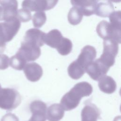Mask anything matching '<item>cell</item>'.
Instances as JSON below:
<instances>
[{"label":"cell","mask_w":121,"mask_h":121,"mask_svg":"<svg viewBox=\"0 0 121 121\" xmlns=\"http://www.w3.org/2000/svg\"><path fill=\"white\" fill-rule=\"evenodd\" d=\"M46 3V10H50L53 8L58 3V0H45Z\"/></svg>","instance_id":"obj_30"},{"label":"cell","mask_w":121,"mask_h":121,"mask_svg":"<svg viewBox=\"0 0 121 121\" xmlns=\"http://www.w3.org/2000/svg\"><path fill=\"white\" fill-rule=\"evenodd\" d=\"M21 6L30 11H43L47 9L45 0H24Z\"/></svg>","instance_id":"obj_19"},{"label":"cell","mask_w":121,"mask_h":121,"mask_svg":"<svg viewBox=\"0 0 121 121\" xmlns=\"http://www.w3.org/2000/svg\"><path fill=\"white\" fill-rule=\"evenodd\" d=\"M98 35L104 40L112 39L121 43V27L114 26L107 21H101L96 27Z\"/></svg>","instance_id":"obj_3"},{"label":"cell","mask_w":121,"mask_h":121,"mask_svg":"<svg viewBox=\"0 0 121 121\" xmlns=\"http://www.w3.org/2000/svg\"><path fill=\"white\" fill-rule=\"evenodd\" d=\"M0 121H19V119L15 114L8 113L2 117Z\"/></svg>","instance_id":"obj_29"},{"label":"cell","mask_w":121,"mask_h":121,"mask_svg":"<svg viewBox=\"0 0 121 121\" xmlns=\"http://www.w3.org/2000/svg\"><path fill=\"white\" fill-rule=\"evenodd\" d=\"M100 115V111L96 106L87 102L81 111V121H97Z\"/></svg>","instance_id":"obj_13"},{"label":"cell","mask_w":121,"mask_h":121,"mask_svg":"<svg viewBox=\"0 0 121 121\" xmlns=\"http://www.w3.org/2000/svg\"><path fill=\"white\" fill-rule=\"evenodd\" d=\"M23 69L26 78L31 82L38 81L42 77L43 73V69L41 66L35 62L26 64Z\"/></svg>","instance_id":"obj_10"},{"label":"cell","mask_w":121,"mask_h":121,"mask_svg":"<svg viewBox=\"0 0 121 121\" xmlns=\"http://www.w3.org/2000/svg\"><path fill=\"white\" fill-rule=\"evenodd\" d=\"M64 37L58 29H52L45 34L44 43L52 48L57 49L61 43Z\"/></svg>","instance_id":"obj_16"},{"label":"cell","mask_w":121,"mask_h":121,"mask_svg":"<svg viewBox=\"0 0 121 121\" xmlns=\"http://www.w3.org/2000/svg\"><path fill=\"white\" fill-rule=\"evenodd\" d=\"M21 102V97L18 91L14 88L0 89V108L12 111L16 108Z\"/></svg>","instance_id":"obj_2"},{"label":"cell","mask_w":121,"mask_h":121,"mask_svg":"<svg viewBox=\"0 0 121 121\" xmlns=\"http://www.w3.org/2000/svg\"><path fill=\"white\" fill-rule=\"evenodd\" d=\"M110 0L115 3H119L121 1V0Z\"/></svg>","instance_id":"obj_32"},{"label":"cell","mask_w":121,"mask_h":121,"mask_svg":"<svg viewBox=\"0 0 121 121\" xmlns=\"http://www.w3.org/2000/svg\"><path fill=\"white\" fill-rule=\"evenodd\" d=\"M6 43V37L3 28V23H0V53L4 51Z\"/></svg>","instance_id":"obj_27"},{"label":"cell","mask_w":121,"mask_h":121,"mask_svg":"<svg viewBox=\"0 0 121 121\" xmlns=\"http://www.w3.org/2000/svg\"><path fill=\"white\" fill-rule=\"evenodd\" d=\"M3 26L7 42H9L11 41L18 33L21 26V22L16 17L5 21L3 22Z\"/></svg>","instance_id":"obj_9"},{"label":"cell","mask_w":121,"mask_h":121,"mask_svg":"<svg viewBox=\"0 0 121 121\" xmlns=\"http://www.w3.org/2000/svg\"><path fill=\"white\" fill-rule=\"evenodd\" d=\"M30 110L32 113L28 121H46L47 106L40 100H35L31 102Z\"/></svg>","instance_id":"obj_7"},{"label":"cell","mask_w":121,"mask_h":121,"mask_svg":"<svg viewBox=\"0 0 121 121\" xmlns=\"http://www.w3.org/2000/svg\"><path fill=\"white\" fill-rule=\"evenodd\" d=\"M4 20V10L1 6H0V21Z\"/></svg>","instance_id":"obj_31"},{"label":"cell","mask_w":121,"mask_h":121,"mask_svg":"<svg viewBox=\"0 0 121 121\" xmlns=\"http://www.w3.org/2000/svg\"><path fill=\"white\" fill-rule=\"evenodd\" d=\"M0 5L4 10V20L17 17L18 8L17 0H0Z\"/></svg>","instance_id":"obj_14"},{"label":"cell","mask_w":121,"mask_h":121,"mask_svg":"<svg viewBox=\"0 0 121 121\" xmlns=\"http://www.w3.org/2000/svg\"><path fill=\"white\" fill-rule=\"evenodd\" d=\"M9 58L7 55L0 53V69H7L9 66Z\"/></svg>","instance_id":"obj_28"},{"label":"cell","mask_w":121,"mask_h":121,"mask_svg":"<svg viewBox=\"0 0 121 121\" xmlns=\"http://www.w3.org/2000/svg\"><path fill=\"white\" fill-rule=\"evenodd\" d=\"M64 110L59 104L51 105L46 110V118L48 121H59L64 116Z\"/></svg>","instance_id":"obj_18"},{"label":"cell","mask_w":121,"mask_h":121,"mask_svg":"<svg viewBox=\"0 0 121 121\" xmlns=\"http://www.w3.org/2000/svg\"><path fill=\"white\" fill-rule=\"evenodd\" d=\"M96 56V50L92 46L86 45L81 51L77 62L85 69L91 62H92Z\"/></svg>","instance_id":"obj_8"},{"label":"cell","mask_w":121,"mask_h":121,"mask_svg":"<svg viewBox=\"0 0 121 121\" xmlns=\"http://www.w3.org/2000/svg\"><path fill=\"white\" fill-rule=\"evenodd\" d=\"M72 43L71 41L67 38L64 37L61 43L56 49L58 52L61 55H67L71 51Z\"/></svg>","instance_id":"obj_23"},{"label":"cell","mask_w":121,"mask_h":121,"mask_svg":"<svg viewBox=\"0 0 121 121\" xmlns=\"http://www.w3.org/2000/svg\"><path fill=\"white\" fill-rule=\"evenodd\" d=\"M92 92V86L89 83H78L63 96L60 104L64 110L70 111L78 106L82 97L90 95Z\"/></svg>","instance_id":"obj_1"},{"label":"cell","mask_w":121,"mask_h":121,"mask_svg":"<svg viewBox=\"0 0 121 121\" xmlns=\"http://www.w3.org/2000/svg\"><path fill=\"white\" fill-rule=\"evenodd\" d=\"M109 69L97 59L89 64L86 68L85 71L92 79L98 81L102 77L106 74Z\"/></svg>","instance_id":"obj_6"},{"label":"cell","mask_w":121,"mask_h":121,"mask_svg":"<svg viewBox=\"0 0 121 121\" xmlns=\"http://www.w3.org/2000/svg\"><path fill=\"white\" fill-rule=\"evenodd\" d=\"M85 69L80 66L76 60L71 62L68 68L69 76L73 79H78L85 74Z\"/></svg>","instance_id":"obj_20"},{"label":"cell","mask_w":121,"mask_h":121,"mask_svg":"<svg viewBox=\"0 0 121 121\" xmlns=\"http://www.w3.org/2000/svg\"><path fill=\"white\" fill-rule=\"evenodd\" d=\"M17 53L21 56L27 62H28L35 61L37 59L40 57L41 52L40 47L23 41Z\"/></svg>","instance_id":"obj_5"},{"label":"cell","mask_w":121,"mask_h":121,"mask_svg":"<svg viewBox=\"0 0 121 121\" xmlns=\"http://www.w3.org/2000/svg\"><path fill=\"white\" fill-rule=\"evenodd\" d=\"M27 61L19 54H16L9 59V65L13 69L21 70L23 69Z\"/></svg>","instance_id":"obj_22"},{"label":"cell","mask_w":121,"mask_h":121,"mask_svg":"<svg viewBox=\"0 0 121 121\" xmlns=\"http://www.w3.org/2000/svg\"><path fill=\"white\" fill-rule=\"evenodd\" d=\"M98 86L103 92L108 94L114 93L116 89V83L110 76L104 75L98 80Z\"/></svg>","instance_id":"obj_17"},{"label":"cell","mask_w":121,"mask_h":121,"mask_svg":"<svg viewBox=\"0 0 121 121\" xmlns=\"http://www.w3.org/2000/svg\"><path fill=\"white\" fill-rule=\"evenodd\" d=\"M121 11H114L109 16L110 23L112 25L121 27Z\"/></svg>","instance_id":"obj_26"},{"label":"cell","mask_w":121,"mask_h":121,"mask_svg":"<svg viewBox=\"0 0 121 121\" xmlns=\"http://www.w3.org/2000/svg\"><path fill=\"white\" fill-rule=\"evenodd\" d=\"M17 17L20 22H27L30 21L32 18L31 12L25 8H22L17 10Z\"/></svg>","instance_id":"obj_25"},{"label":"cell","mask_w":121,"mask_h":121,"mask_svg":"<svg viewBox=\"0 0 121 121\" xmlns=\"http://www.w3.org/2000/svg\"><path fill=\"white\" fill-rule=\"evenodd\" d=\"M83 15L80 9L74 6L69 10L68 15V20L69 23L73 26L77 25L80 23Z\"/></svg>","instance_id":"obj_21"},{"label":"cell","mask_w":121,"mask_h":121,"mask_svg":"<svg viewBox=\"0 0 121 121\" xmlns=\"http://www.w3.org/2000/svg\"><path fill=\"white\" fill-rule=\"evenodd\" d=\"M97 0H70L71 4L78 8L83 15L89 16L95 14Z\"/></svg>","instance_id":"obj_12"},{"label":"cell","mask_w":121,"mask_h":121,"mask_svg":"<svg viewBox=\"0 0 121 121\" xmlns=\"http://www.w3.org/2000/svg\"><path fill=\"white\" fill-rule=\"evenodd\" d=\"M32 20L34 26L40 28L44 24L46 21V14L43 11L37 12L34 14Z\"/></svg>","instance_id":"obj_24"},{"label":"cell","mask_w":121,"mask_h":121,"mask_svg":"<svg viewBox=\"0 0 121 121\" xmlns=\"http://www.w3.org/2000/svg\"><path fill=\"white\" fill-rule=\"evenodd\" d=\"M1 88V86H0V89Z\"/></svg>","instance_id":"obj_33"},{"label":"cell","mask_w":121,"mask_h":121,"mask_svg":"<svg viewBox=\"0 0 121 121\" xmlns=\"http://www.w3.org/2000/svg\"><path fill=\"white\" fill-rule=\"evenodd\" d=\"M114 11V7L110 0H97L95 14L98 16L106 17Z\"/></svg>","instance_id":"obj_15"},{"label":"cell","mask_w":121,"mask_h":121,"mask_svg":"<svg viewBox=\"0 0 121 121\" xmlns=\"http://www.w3.org/2000/svg\"><path fill=\"white\" fill-rule=\"evenodd\" d=\"M119 43L112 39H106L103 42V52L99 59L110 68L115 62L119 50Z\"/></svg>","instance_id":"obj_4"},{"label":"cell","mask_w":121,"mask_h":121,"mask_svg":"<svg viewBox=\"0 0 121 121\" xmlns=\"http://www.w3.org/2000/svg\"><path fill=\"white\" fill-rule=\"evenodd\" d=\"M45 34V33L38 29L31 28L26 31L23 41L41 47L44 44Z\"/></svg>","instance_id":"obj_11"}]
</instances>
